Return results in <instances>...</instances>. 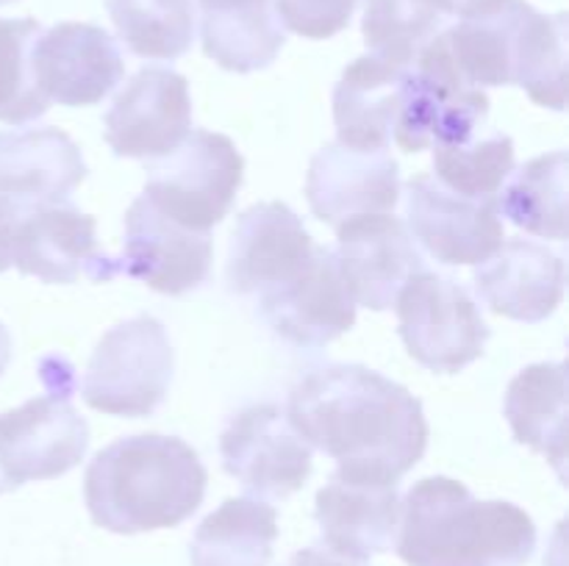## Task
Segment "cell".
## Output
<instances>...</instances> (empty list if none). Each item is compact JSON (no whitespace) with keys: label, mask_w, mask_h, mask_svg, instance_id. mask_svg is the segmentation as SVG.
<instances>
[{"label":"cell","mask_w":569,"mask_h":566,"mask_svg":"<svg viewBox=\"0 0 569 566\" xmlns=\"http://www.w3.org/2000/svg\"><path fill=\"white\" fill-rule=\"evenodd\" d=\"M453 20L437 14L417 0H367L361 33L370 55L411 70L422 50Z\"/></svg>","instance_id":"cell-29"},{"label":"cell","mask_w":569,"mask_h":566,"mask_svg":"<svg viewBox=\"0 0 569 566\" xmlns=\"http://www.w3.org/2000/svg\"><path fill=\"white\" fill-rule=\"evenodd\" d=\"M203 53L228 72L270 67L287 42L276 0H198Z\"/></svg>","instance_id":"cell-24"},{"label":"cell","mask_w":569,"mask_h":566,"mask_svg":"<svg viewBox=\"0 0 569 566\" xmlns=\"http://www.w3.org/2000/svg\"><path fill=\"white\" fill-rule=\"evenodd\" d=\"M39 33L42 26L31 17H0V122L22 125L39 120L50 109L48 100L39 94L31 70V50Z\"/></svg>","instance_id":"cell-31"},{"label":"cell","mask_w":569,"mask_h":566,"mask_svg":"<svg viewBox=\"0 0 569 566\" xmlns=\"http://www.w3.org/2000/svg\"><path fill=\"white\" fill-rule=\"evenodd\" d=\"M220 458L222 469L256 499H287L311 475V447L276 403L237 411L220 436Z\"/></svg>","instance_id":"cell-9"},{"label":"cell","mask_w":569,"mask_h":566,"mask_svg":"<svg viewBox=\"0 0 569 566\" xmlns=\"http://www.w3.org/2000/svg\"><path fill=\"white\" fill-rule=\"evenodd\" d=\"M31 70L48 103L94 105L126 78V59L109 31L92 22H59L39 33Z\"/></svg>","instance_id":"cell-12"},{"label":"cell","mask_w":569,"mask_h":566,"mask_svg":"<svg viewBox=\"0 0 569 566\" xmlns=\"http://www.w3.org/2000/svg\"><path fill=\"white\" fill-rule=\"evenodd\" d=\"M306 198L311 214L333 228L353 216L392 214L400 200V166L389 150L328 142L311 159Z\"/></svg>","instance_id":"cell-18"},{"label":"cell","mask_w":569,"mask_h":566,"mask_svg":"<svg viewBox=\"0 0 569 566\" xmlns=\"http://www.w3.org/2000/svg\"><path fill=\"white\" fill-rule=\"evenodd\" d=\"M487 117V92L459 75L442 31L406 75L392 139L406 153H420L433 144H461L476 139Z\"/></svg>","instance_id":"cell-8"},{"label":"cell","mask_w":569,"mask_h":566,"mask_svg":"<svg viewBox=\"0 0 569 566\" xmlns=\"http://www.w3.org/2000/svg\"><path fill=\"white\" fill-rule=\"evenodd\" d=\"M81 148L59 128L0 131V194L22 205L64 203L87 178Z\"/></svg>","instance_id":"cell-22"},{"label":"cell","mask_w":569,"mask_h":566,"mask_svg":"<svg viewBox=\"0 0 569 566\" xmlns=\"http://www.w3.org/2000/svg\"><path fill=\"white\" fill-rule=\"evenodd\" d=\"M214 244L211 233L176 225L139 194L126 211L122 259H114L117 275L142 281L161 294H187L203 286L211 275Z\"/></svg>","instance_id":"cell-13"},{"label":"cell","mask_w":569,"mask_h":566,"mask_svg":"<svg viewBox=\"0 0 569 566\" xmlns=\"http://www.w3.org/2000/svg\"><path fill=\"white\" fill-rule=\"evenodd\" d=\"M498 214L542 239H567V150L531 159L498 192Z\"/></svg>","instance_id":"cell-27"},{"label":"cell","mask_w":569,"mask_h":566,"mask_svg":"<svg viewBox=\"0 0 569 566\" xmlns=\"http://www.w3.org/2000/svg\"><path fill=\"white\" fill-rule=\"evenodd\" d=\"M472 283L495 314L517 322H542L565 300L567 264L548 244L503 239L498 253L476 266Z\"/></svg>","instance_id":"cell-21"},{"label":"cell","mask_w":569,"mask_h":566,"mask_svg":"<svg viewBox=\"0 0 569 566\" xmlns=\"http://www.w3.org/2000/svg\"><path fill=\"white\" fill-rule=\"evenodd\" d=\"M359 0H276L283 26L306 39H331L345 31Z\"/></svg>","instance_id":"cell-32"},{"label":"cell","mask_w":569,"mask_h":566,"mask_svg":"<svg viewBox=\"0 0 569 566\" xmlns=\"http://www.w3.org/2000/svg\"><path fill=\"white\" fill-rule=\"evenodd\" d=\"M506 420L515 438L542 453L565 481L567 472V364H531L509 383Z\"/></svg>","instance_id":"cell-25"},{"label":"cell","mask_w":569,"mask_h":566,"mask_svg":"<svg viewBox=\"0 0 569 566\" xmlns=\"http://www.w3.org/2000/svg\"><path fill=\"white\" fill-rule=\"evenodd\" d=\"M9 492V486H6V481H3V475H0V494H6Z\"/></svg>","instance_id":"cell-37"},{"label":"cell","mask_w":569,"mask_h":566,"mask_svg":"<svg viewBox=\"0 0 569 566\" xmlns=\"http://www.w3.org/2000/svg\"><path fill=\"white\" fill-rule=\"evenodd\" d=\"M406 228L439 264H481L503 244L498 200H472L450 192L433 175L406 186Z\"/></svg>","instance_id":"cell-14"},{"label":"cell","mask_w":569,"mask_h":566,"mask_svg":"<svg viewBox=\"0 0 569 566\" xmlns=\"http://www.w3.org/2000/svg\"><path fill=\"white\" fill-rule=\"evenodd\" d=\"M206 483L209 472L183 438L139 433L94 455L83 499L94 525L133 536L187 522L203 505Z\"/></svg>","instance_id":"cell-2"},{"label":"cell","mask_w":569,"mask_h":566,"mask_svg":"<svg viewBox=\"0 0 569 566\" xmlns=\"http://www.w3.org/2000/svg\"><path fill=\"white\" fill-rule=\"evenodd\" d=\"M106 9L139 59L176 61L192 48L194 0H106Z\"/></svg>","instance_id":"cell-28"},{"label":"cell","mask_w":569,"mask_h":566,"mask_svg":"<svg viewBox=\"0 0 569 566\" xmlns=\"http://www.w3.org/2000/svg\"><path fill=\"white\" fill-rule=\"evenodd\" d=\"M89 425L70 394H42L0 414V475L9 492L31 481H53L83 461Z\"/></svg>","instance_id":"cell-10"},{"label":"cell","mask_w":569,"mask_h":566,"mask_svg":"<svg viewBox=\"0 0 569 566\" xmlns=\"http://www.w3.org/2000/svg\"><path fill=\"white\" fill-rule=\"evenodd\" d=\"M172 370L176 353L167 327L156 316L139 314L100 338L81 381V397L100 414L150 416L170 392Z\"/></svg>","instance_id":"cell-6"},{"label":"cell","mask_w":569,"mask_h":566,"mask_svg":"<svg viewBox=\"0 0 569 566\" xmlns=\"http://www.w3.org/2000/svg\"><path fill=\"white\" fill-rule=\"evenodd\" d=\"M417 3L428 6V9H433L437 14L448 17V20H456V17H459L461 11L472 3V0H417Z\"/></svg>","instance_id":"cell-35"},{"label":"cell","mask_w":569,"mask_h":566,"mask_svg":"<svg viewBox=\"0 0 569 566\" xmlns=\"http://www.w3.org/2000/svg\"><path fill=\"white\" fill-rule=\"evenodd\" d=\"M445 44L472 87H522L533 103L567 105V14H542L526 0H472Z\"/></svg>","instance_id":"cell-3"},{"label":"cell","mask_w":569,"mask_h":566,"mask_svg":"<svg viewBox=\"0 0 569 566\" xmlns=\"http://www.w3.org/2000/svg\"><path fill=\"white\" fill-rule=\"evenodd\" d=\"M337 264L356 305L387 311L403 283L426 270L420 247L395 214H365L337 225Z\"/></svg>","instance_id":"cell-16"},{"label":"cell","mask_w":569,"mask_h":566,"mask_svg":"<svg viewBox=\"0 0 569 566\" xmlns=\"http://www.w3.org/2000/svg\"><path fill=\"white\" fill-rule=\"evenodd\" d=\"M9 361H11V336H9V331H6L3 322H0V375L6 372Z\"/></svg>","instance_id":"cell-36"},{"label":"cell","mask_w":569,"mask_h":566,"mask_svg":"<svg viewBox=\"0 0 569 566\" xmlns=\"http://www.w3.org/2000/svg\"><path fill=\"white\" fill-rule=\"evenodd\" d=\"M278 514L256 497H231L206 516L189 544V566H270Z\"/></svg>","instance_id":"cell-26"},{"label":"cell","mask_w":569,"mask_h":566,"mask_svg":"<svg viewBox=\"0 0 569 566\" xmlns=\"http://www.w3.org/2000/svg\"><path fill=\"white\" fill-rule=\"evenodd\" d=\"M395 311L411 358L439 375H453L481 358L492 336L472 294L428 266L403 283Z\"/></svg>","instance_id":"cell-7"},{"label":"cell","mask_w":569,"mask_h":566,"mask_svg":"<svg viewBox=\"0 0 569 566\" xmlns=\"http://www.w3.org/2000/svg\"><path fill=\"white\" fill-rule=\"evenodd\" d=\"M359 305L350 297L331 247L317 244L309 264L283 286L259 294V316L278 338L317 350L356 325Z\"/></svg>","instance_id":"cell-15"},{"label":"cell","mask_w":569,"mask_h":566,"mask_svg":"<svg viewBox=\"0 0 569 566\" xmlns=\"http://www.w3.org/2000/svg\"><path fill=\"white\" fill-rule=\"evenodd\" d=\"M192 131L189 81L170 67H142L106 111V144L120 159H161Z\"/></svg>","instance_id":"cell-11"},{"label":"cell","mask_w":569,"mask_h":566,"mask_svg":"<svg viewBox=\"0 0 569 566\" xmlns=\"http://www.w3.org/2000/svg\"><path fill=\"white\" fill-rule=\"evenodd\" d=\"M31 209L33 205H22L17 203V200L3 198V194H0V272H6L11 266L17 228H20L22 216H26Z\"/></svg>","instance_id":"cell-33"},{"label":"cell","mask_w":569,"mask_h":566,"mask_svg":"<svg viewBox=\"0 0 569 566\" xmlns=\"http://www.w3.org/2000/svg\"><path fill=\"white\" fill-rule=\"evenodd\" d=\"M94 228V216L70 200L33 205L17 228L11 266L44 283H76L78 275L109 281L117 275L114 259L100 255Z\"/></svg>","instance_id":"cell-19"},{"label":"cell","mask_w":569,"mask_h":566,"mask_svg":"<svg viewBox=\"0 0 569 566\" xmlns=\"http://www.w3.org/2000/svg\"><path fill=\"white\" fill-rule=\"evenodd\" d=\"M315 519L328 553L365 564L392 549L398 536V483L333 472L331 481L317 492Z\"/></svg>","instance_id":"cell-20"},{"label":"cell","mask_w":569,"mask_h":566,"mask_svg":"<svg viewBox=\"0 0 569 566\" xmlns=\"http://www.w3.org/2000/svg\"><path fill=\"white\" fill-rule=\"evenodd\" d=\"M6 3H14V0H0V6H6Z\"/></svg>","instance_id":"cell-38"},{"label":"cell","mask_w":569,"mask_h":566,"mask_svg":"<svg viewBox=\"0 0 569 566\" xmlns=\"http://www.w3.org/2000/svg\"><path fill=\"white\" fill-rule=\"evenodd\" d=\"M144 198L159 214L189 231L211 233L233 209L244 159L222 133L189 131L172 153L148 164Z\"/></svg>","instance_id":"cell-5"},{"label":"cell","mask_w":569,"mask_h":566,"mask_svg":"<svg viewBox=\"0 0 569 566\" xmlns=\"http://www.w3.org/2000/svg\"><path fill=\"white\" fill-rule=\"evenodd\" d=\"M515 172V139L489 133L461 144H433V178L450 192L472 200L498 198Z\"/></svg>","instance_id":"cell-30"},{"label":"cell","mask_w":569,"mask_h":566,"mask_svg":"<svg viewBox=\"0 0 569 566\" xmlns=\"http://www.w3.org/2000/svg\"><path fill=\"white\" fill-rule=\"evenodd\" d=\"M287 566H365V564H356V560H345L339 555L328 553L322 547H306L298 549V553L289 558Z\"/></svg>","instance_id":"cell-34"},{"label":"cell","mask_w":569,"mask_h":566,"mask_svg":"<svg viewBox=\"0 0 569 566\" xmlns=\"http://www.w3.org/2000/svg\"><path fill=\"white\" fill-rule=\"evenodd\" d=\"M287 416L309 447L331 455L350 477L398 483L428 447L420 400L361 364H326L300 377Z\"/></svg>","instance_id":"cell-1"},{"label":"cell","mask_w":569,"mask_h":566,"mask_svg":"<svg viewBox=\"0 0 569 566\" xmlns=\"http://www.w3.org/2000/svg\"><path fill=\"white\" fill-rule=\"evenodd\" d=\"M398 555L406 566H526L537 525L506 499H478L453 477H422L400 503Z\"/></svg>","instance_id":"cell-4"},{"label":"cell","mask_w":569,"mask_h":566,"mask_svg":"<svg viewBox=\"0 0 569 566\" xmlns=\"http://www.w3.org/2000/svg\"><path fill=\"white\" fill-rule=\"evenodd\" d=\"M317 244L287 203H256L231 233L226 281L237 294H267L300 275Z\"/></svg>","instance_id":"cell-17"},{"label":"cell","mask_w":569,"mask_h":566,"mask_svg":"<svg viewBox=\"0 0 569 566\" xmlns=\"http://www.w3.org/2000/svg\"><path fill=\"white\" fill-rule=\"evenodd\" d=\"M409 70L387 64L376 55H361L345 67L333 89V122L337 142L356 150H387Z\"/></svg>","instance_id":"cell-23"}]
</instances>
